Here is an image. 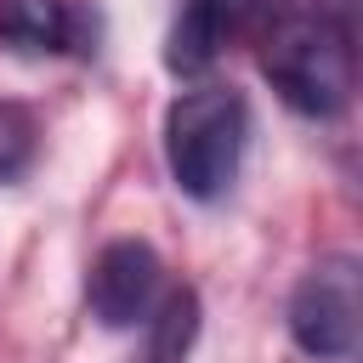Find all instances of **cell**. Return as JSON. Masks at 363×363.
Instances as JSON below:
<instances>
[{
	"label": "cell",
	"instance_id": "6da1fadb",
	"mask_svg": "<svg viewBox=\"0 0 363 363\" xmlns=\"http://www.w3.org/2000/svg\"><path fill=\"white\" fill-rule=\"evenodd\" d=\"M261 68L272 91L312 119H335L352 102V28L323 11H289L267 34Z\"/></svg>",
	"mask_w": 363,
	"mask_h": 363
},
{
	"label": "cell",
	"instance_id": "7a4b0ae2",
	"mask_svg": "<svg viewBox=\"0 0 363 363\" xmlns=\"http://www.w3.org/2000/svg\"><path fill=\"white\" fill-rule=\"evenodd\" d=\"M244 136H250V108L233 85L182 91L164 113V159H170L176 187L199 204L221 199L238 176Z\"/></svg>",
	"mask_w": 363,
	"mask_h": 363
},
{
	"label": "cell",
	"instance_id": "3957f363",
	"mask_svg": "<svg viewBox=\"0 0 363 363\" xmlns=\"http://www.w3.org/2000/svg\"><path fill=\"white\" fill-rule=\"evenodd\" d=\"M289 335L306 357L346 363L363 335V284L352 255H323L289 295Z\"/></svg>",
	"mask_w": 363,
	"mask_h": 363
},
{
	"label": "cell",
	"instance_id": "277c9868",
	"mask_svg": "<svg viewBox=\"0 0 363 363\" xmlns=\"http://www.w3.org/2000/svg\"><path fill=\"white\" fill-rule=\"evenodd\" d=\"M164 295V267L153 255V244L142 238H113L96 250L91 278H85V301L96 312L102 329H130L153 312V301Z\"/></svg>",
	"mask_w": 363,
	"mask_h": 363
},
{
	"label": "cell",
	"instance_id": "5b68a950",
	"mask_svg": "<svg viewBox=\"0 0 363 363\" xmlns=\"http://www.w3.org/2000/svg\"><path fill=\"white\" fill-rule=\"evenodd\" d=\"M0 45L23 57H85L91 23L68 0H0Z\"/></svg>",
	"mask_w": 363,
	"mask_h": 363
},
{
	"label": "cell",
	"instance_id": "8992f818",
	"mask_svg": "<svg viewBox=\"0 0 363 363\" xmlns=\"http://www.w3.org/2000/svg\"><path fill=\"white\" fill-rule=\"evenodd\" d=\"M233 17H227V0H182V17L170 28V45H164V68L170 74H204L227 40Z\"/></svg>",
	"mask_w": 363,
	"mask_h": 363
},
{
	"label": "cell",
	"instance_id": "52a82bcc",
	"mask_svg": "<svg viewBox=\"0 0 363 363\" xmlns=\"http://www.w3.org/2000/svg\"><path fill=\"white\" fill-rule=\"evenodd\" d=\"M147 340H142V363H182L193 335H199V295L193 289H164L153 301V312L142 318Z\"/></svg>",
	"mask_w": 363,
	"mask_h": 363
},
{
	"label": "cell",
	"instance_id": "ba28073f",
	"mask_svg": "<svg viewBox=\"0 0 363 363\" xmlns=\"http://www.w3.org/2000/svg\"><path fill=\"white\" fill-rule=\"evenodd\" d=\"M34 113L17 102H0V182H17L34 159Z\"/></svg>",
	"mask_w": 363,
	"mask_h": 363
},
{
	"label": "cell",
	"instance_id": "9c48e42d",
	"mask_svg": "<svg viewBox=\"0 0 363 363\" xmlns=\"http://www.w3.org/2000/svg\"><path fill=\"white\" fill-rule=\"evenodd\" d=\"M227 17L250 34H267L278 17H289V0H227Z\"/></svg>",
	"mask_w": 363,
	"mask_h": 363
}]
</instances>
